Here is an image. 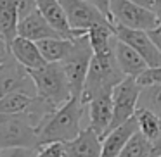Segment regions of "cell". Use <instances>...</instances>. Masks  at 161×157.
Returning <instances> with one entry per match:
<instances>
[{
  "label": "cell",
  "instance_id": "44dd1931",
  "mask_svg": "<svg viewBox=\"0 0 161 157\" xmlns=\"http://www.w3.org/2000/svg\"><path fill=\"white\" fill-rule=\"evenodd\" d=\"M151 150H153V142L140 129H137L118 157H151Z\"/></svg>",
  "mask_w": 161,
  "mask_h": 157
},
{
  "label": "cell",
  "instance_id": "8992f818",
  "mask_svg": "<svg viewBox=\"0 0 161 157\" xmlns=\"http://www.w3.org/2000/svg\"><path fill=\"white\" fill-rule=\"evenodd\" d=\"M111 18L114 24L144 31L154 28L159 23L156 12L151 7L140 5L132 0H111Z\"/></svg>",
  "mask_w": 161,
  "mask_h": 157
},
{
  "label": "cell",
  "instance_id": "8fae6325",
  "mask_svg": "<svg viewBox=\"0 0 161 157\" xmlns=\"http://www.w3.org/2000/svg\"><path fill=\"white\" fill-rule=\"evenodd\" d=\"M66 157H101L102 136L92 126L81 129L73 140L64 143Z\"/></svg>",
  "mask_w": 161,
  "mask_h": 157
},
{
  "label": "cell",
  "instance_id": "9a60e30c",
  "mask_svg": "<svg viewBox=\"0 0 161 157\" xmlns=\"http://www.w3.org/2000/svg\"><path fill=\"white\" fill-rule=\"evenodd\" d=\"M31 80L28 71L11 55L7 62L0 66V98L12 90H26L28 92V81Z\"/></svg>",
  "mask_w": 161,
  "mask_h": 157
},
{
  "label": "cell",
  "instance_id": "4316f807",
  "mask_svg": "<svg viewBox=\"0 0 161 157\" xmlns=\"http://www.w3.org/2000/svg\"><path fill=\"white\" fill-rule=\"evenodd\" d=\"M147 35H149V38L153 40V43L156 45V49L161 52V21L158 23L154 28L147 29Z\"/></svg>",
  "mask_w": 161,
  "mask_h": 157
},
{
  "label": "cell",
  "instance_id": "ffe728a7",
  "mask_svg": "<svg viewBox=\"0 0 161 157\" xmlns=\"http://www.w3.org/2000/svg\"><path fill=\"white\" fill-rule=\"evenodd\" d=\"M75 40L69 38H45L36 42L42 55L47 62H63L73 50Z\"/></svg>",
  "mask_w": 161,
  "mask_h": 157
},
{
  "label": "cell",
  "instance_id": "7a4b0ae2",
  "mask_svg": "<svg viewBox=\"0 0 161 157\" xmlns=\"http://www.w3.org/2000/svg\"><path fill=\"white\" fill-rule=\"evenodd\" d=\"M35 85L36 95L47 100L54 107H61L66 104L73 95L68 74L64 71L63 62H47L43 67L36 69H26Z\"/></svg>",
  "mask_w": 161,
  "mask_h": 157
},
{
  "label": "cell",
  "instance_id": "484cf974",
  "mask_svg": "<svg viewBox=\"0 0 161 157\" xmlns=\"http://www.w3.org/2000/svg\"><path fill=\"white\" fill-rule=\"evenodd\" d=\"M38 149H9L5 157H36Z\"/></svg>",
  "mask_w": 161,
  "mask_h": 157
},
{
  "label": "cell",
  "instance_id": "ac0fdd59",
  "mask_svg": "<svg viewBox=\"0 0 161 157\" xmlns=\"http://www.w3.org/2000/svg\"><path fill=\"white\" fill-rule=\"evenodd\" d=\"M19 21H21V16L14 2L0 0V35L5 38L9 47L19 36Z\"/></svg>",
  "mask_w": 161,
  "mask_h": 157
},
{
  "label": "cell",
  "instance_id": "f1b7e54d",
  "mask_svg": "<svg viewBox=\"0 0 161 157\" xmlns=\"http://www.w3.org/2000/svg\"><path fill=\"white\" fill-rule=\"evenodd\" d=\"M87 2L94 4L95 7H99V9H101V11L113 21V18H111V0H87Z\"/></svg>",
  "mask_w": 161,
  "mask_h": 157
},
{
  "label": "cell",
  "instance_id": "d4e9b609",
  "mask_svg": "<svg viewBox=\"0 0 161 157\" xmlns=\"http://www.w3.org/2000/svg\"><path fill=\"white\" fill-rule=\"evenodd\" d=\"M140 86H147V85H161V66L158 67H147L142 74L137 76Z\"/></svg>",
  "mask_w": 161,
  "mask_h": 157
},
{
  "label": "cell",
  "instance_id": "f546056e",
  "mask_svg": "<svg viewBox=\"0 0 161 157\" xmlns=\"http://www.w3.org/2000/svg\"><path fill=\"white\" fill-rule=\"evenodd\" d=\"M161 155V135L153 142V150H151V157H159Z\"/></svg>",
  "mask_w": 161,
  "mask_h": 157
},
{
  "label": "cell",
  "instance_id": "7402d4cb",
  "mask_svg": "<svg viewBox=\"0 0 161 157\" xmlns=\"http://www.w3.org/2000/svg\"><path fill=\"white\" fill-rule=\"evenodd\" d=\"M135 118H137V121H139V129L151 140V142H154V140L161 135V118H158V116L154 114V112H151L149 109L139 107L135 112Z\"/></svg>",
  "mask_w": 161,
  "mask_h": 157
},
{
  "label": "cell",
  "instance_id": "3957f363",
  "mask_svg": "<svg viewBox=\"0 0 161 157\" xmlns=\"http://www.w3.org/2000/svg\"><path fill=\"white\" fill-rule=\"evenodd\" d=\"M38 128L28 114L0 116V150L40 149Z\"/></svg>",
  "mask_w": 161,
  "mask_h": 157
},
{
  "label": "cell",
  "instance_id": "2e32d148",
  "mask_svg": "<svg viewBox=\"0 0 161 157\" xmlns=\"http://www.w3.org/2000/svg\"><path fill=\"white\" fill-rule=\"evenodd\" d=\"M11 54L25 69H36V67H43L47 64L36 42L25 38V36H18L11 43Z\"/></svg>",
  "mask_w": 161,
  "mask_h": 157
},
{
  "label": "cell",
  "instance_id": "4fadbf2b",
  "mask_svg": "<svg viewBox=\"0 0 161 157\" xmlns=\"http://www.w3.org/2000/svg\"><path fill=\"white\" fill-rule=\"evenodd\" d=\"M19 36H25V38H30L33 42H40V40L45 38H63L59 31L56 28L50 26V23L43 18V14L38 11V7L28 14L25 19L19 21Z\"/></svg>",
  "mask_w": 161,
  "mask_h": 157
},
{
  "label": "cell",
  "instance_id": "7c38bea8",
  "mask_svg": "<svg viewBox=\"0 0 161 157\" xmlns=\"http://www.w3.org/2000/svg\"><path fill=\"white\" fill-rule=\"evenodd\" d=\"M36 5H38V11L43 14V18L50 23L52 28H56L57 31L63 35V38L75 40V38H78V36L88 33V31L75 29L73 26L69 24L68 14H66V11H64V7L61 5L59 0H36Z\"/></svg>",
  "mask_w": 161,
  "mask_h": 157
},
{
  "label": "cell",
  "instance_id": "5bb4252c",
  "mask_svg": "<svg viewBox=\"0 0 161 157\" xmlns=\"http://www.w3.org/2000/svg\"><path fill=\"white\" fill-rule=\"evenodd\" d=\"M139 129V121L137 118H130L128 121H125L123 124L116 126L114 129L108 133L102 138V155L101 157H118L121 154L123 147L126 145L132 135Z\"/></svg>",
  "mask_w": 161,
  "mask_h": 157
},
{
  "label": "cell",
  "instance_id": "9c48e42d",
  "mask_svg": "<svg viewBox=\"0 0 161 157\" xmlns=\"http://www.w3.org/2000/svg\"><path fill=\"white\" fill-rule=\"evenodd\" d=\"M114 35L118 40L128 43L132 49H135L137 52L146 59V62L149 64V67L161 66V52L156 49V45H154L153 40L149 38L147 31L126 28V26H121V24H114Z\"/></svg>",
  "mask_w": 161,
  "mask_h": 157
},
{
  "label": "cell",
  "instance_id": "1f68e13d",
  "mask_svg": "<svg viewBox=\"0 0 161 157\" xmlns=\"http://www.w3.org/2000/svg\"><path fill=\"white\" fill-rule=\"evenodd\" d=\"M0 152H2V150H0Z\"/></svg>",
  "mask_w": 161,
  "mask_h": 157
},
{
  "label": "cell",
  "instance_id": "83f0119b",
  "mask_svg": "<svg viewBox=\"0 0 161 157\" xmlns=\"http://www.w3.org/2000/svg\"><path fill=\"white\" fill-rule=\"evenodd\" d=\"M11 47H9V43L5 42V38L2 35H0V66L4 62H7L9 59H11Z\"/></svg>",
  "mask_w": 161,
  "mask_h": 157
},
{
  "label": "cell",
  "instance_id": "30bf717a",
  "mask_svg": "<svg viewBox=\"0 0 161 157\" xmlns=\"http://www.w3.org/2000/svg\"><path fill=\"white\" fill-rule=\"evenodd\" d=\"M87 105H88V114H90V124L88 126H92L104 138L109 131V126H111L113 121V112H114L113 90L101 92Z\"/></svg>",
  "mask_w": 161,
  "mask_h": 157
},
{
  "label": "cell",
  "instance_id": "4dcf8cb0",
  "mask_svg": "<svg viewBox=\"0 0 161 157\" xmlns=\"http://www.w3.org/2000/svg\"><path fill=\"white\" fill-rule=\"evenodd\" d=\"M153 11L156 12L158 19L161 21V0H153Z\"/></svg>",
  "mask_w": 161,
  "mask_h": 157
},
{
  "label": "cell",
  "instance_id": "52a82bcc",
  "mask_svg": "<svg viewBox=\"0 0 161 157\" xmlns=\"http://www.w3.org/2000/svg\"><path fill=\"white\" fill-rule=\"evenodd\" d=\"M140 90H142V86L139 85L135 76H126L125 80L119 81L113 88L114 112H113V121H111V126H109V131L135 116L137 109H139Z\"/></svg>",
  "mask_w": 161,
  "mask_h": 157
},
{
  "label": "cell",
  "instance_id": "e0dca14e",
  "mask_svg": "<svg viewBox=\"0 0 161 157\" xmlns=\"http://www.w3.org/2000/svg\"><path fill=\"white\" fill-rule=\"evenodd\" d=\"M114 57H116V62H118L119 69L126 74V76H139L142 74L144 71L149 67V64L146 62L142 55L137 52L135 49L128 45V43L121 42V40L116 38L114 42Z\"/></svg>",
  "mask_w": 161,
  "mask_h": 157
},
{
  "label": "cell",
  "instance_id": "277c9868",
  "mask_svg": "<svg viewBox=\"0 0 161 157\" xmlns=\"http://www.w3.org/2000/svg\"><path fill=\"white\" fill-rule=\"evenodd\" d=\"M126 74L119 69L118 62H116L114 52L108 54V55H94L92 57L90 67H88V74L85 80V88L81 100L87 105L95 95H99L104 90H113L119 81H123Z\"/></svg>",
  "mask_w": 161,
  "mask_h": 157
},
{
  "label": "cell",
  "instance_id": "ba28073f",
  "mask_svg": "<svg viewBox=\"0 0 161 157\" xmlns=\"http://www.w3.org/2000/svg\"><path fill=\"white\" fill-rule=\"evenodd\" d=\"M75 29L88 31L99 24H114L104 12L87 0H59Z\"/></svg>",
  "mask_w": 161,
  "mask_h": 157
},
{
  "label": "cell",
  "instance_id": "d6986e66",
  "mask_svg": "<svg viewBox=\"0 0 161 157\" xmlns=\"http://www.w3.org/2000/svg\"><path fill=\"white\" fill-rule=\"evenodd\" d=\"M36 95H30L26 90H12L0 98V116L2 114H28L31 111Z\"/></svg>",
  "mask_w": 161,
  "mask_h": 157
},
{
  "label": "cell",
  "instance_id": "5b68a950",
  "mask_svg": "<svg viewBox=\"0 0 161 157\" xmlns=\"http://www.w3.org/2000/svg\"><path fill=\"white\" fill-rule=\"evenodd\" d=\"M92 57H94V49H92L90 40H88V33L75 38L73 50L63 60V66L68 74V80H69L71 95L73 97L81 98V95H83L85 80H87Z\"/></svg>",
  "mask_w": 161,
  "mask_h": 157
},
{
  "label": "cell",
  "instance_id": "6da1fadb",
  "mask_svg": "<svg viewBox=\"0 0 161 157\" xmlns=\"http://www.w3.org/2000/svg\"><path fill=\"white\" fill-rule=\"evenodd\" d=\"M85 104L81 98L71 97L66 104L57 107L50 116H47L45 121L38 126V138L40 145L52 142H69L73 140L80 129V121L83 116Z\"/></svg>",
  "mask_w": 161,
  "mask_h": 157
},
{
  "label": "cell",
  "instance_id": "cb8c5ba5",
  "mask_svg": "<svg viewBox=\"0 0 161 157\" xmlns=\"http://www.w3.org/2000/svg\"><path fill=\"white\" fill-rule=\"evenodd\" d=\"M36 157H66V150H64L63 142H52L45 143L36 150Z\"/></svg>",
  "mask_w": 161,
  "mask_h": 157
},
{
  "label": "cell",
  "instance_id": "603a6c76",
  "mask_svg": "<svg viewBox=\"0 0 161 157\" xmlns=\"http://www.w3.org/2000/svg\"><path fill=\"white\" fill-rule=\"evenodd\" d=\"M139 107L149 109L158 118H161V85L142 86L140 97H139Z\"/></svg>",
  "mask_w": 161,
  "mask_h": 157
},
{
  "label": "cell",
  "instance_id": "d6a6232c",
  "mask_svg": "<svg viewBox=\"0 0 161 157\" xmlns=\"http://www.w3.org/2000/svg\"><path fill=\"white\" fill-rule=\"evenodd\" d=\"M159 157H161V155H159Z\"/></svg>",
  "mask_w": 161,
  "mask_h": 157
}]
</instances>
